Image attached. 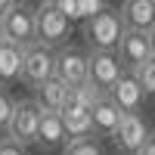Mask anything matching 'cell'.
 Listing matches in <instances>:
<instances>
[{"label": "cell", "instance_id": "obj_1", "mask_svg": "<svg viewBox=\"0 0 155 155\" xmlns=\"http://www.w3.org/2000/svg\"><path fill=\"white\" fill-rule=\"evenodd\" d=\"M68 37H71V19L53 0H41V6L34 9V41L56 50L68 44Z\"/></svg>", "mask_w": 155, "mask_h": 155}, {"label": "cell", "instance_id": "obj_2", "mask_svg": "<svg viewBox=\"0 0 155 155\" xmlns=\"http://www.w3.org/2000/svg\"><path fill=\"white\" fill-rule=\"evenodd\" d=\"M124 31V25L118 19V12L102 6L96 12L84 16V41H87V50H115L118 47V37Z\"/></svg>", "mask_w": 155, "mask_h": 155}, {"label": "cell", "instance_id": "obj_3", "mask_svg": "<svg viewBox=\"0 0 155 155\" xmlns=\"http://www.w3.org/2000/svg\"><path fill=\"white\" fill-rule=\"evenodd\" d=\"M0 25H3V37L16 47H31L34 44V9L16 0L9 9L0 12Z\"/></svg>", "mask_w": 155, "mask_h": 155}, {"label": "cell", "instance_id": "obj_4", "mask_svg": "<svg viewBox=\"0 0 155 155\" xmlns=\"http://www.w3.org/2000/svg\"><path fill=\"white\" fill-rule=\"evenodd\" d=\"M53 56L56 50L47 47V44H31L22 50V65H19V78L28 87H37L41 81H47V78H53Z\"/></svg>", "mask_w": 155, "mask_h": 155}, {"label": "cell", "instance_id": "obj_5", "mask_svg": "<svg viewBox=\"0 0 155 155\" xmlns=\"http://www.w3.org/2000/svg\"><path fill=\"white\" fill-rule=\"evenodd\" d=\"M37 118H41V109L34 106L31 99H12V112L6 121V137H12L22 146H31L37 140Z\"/></svg>", "mask_w": 155, "mask_h": 155}, {"label": "cell", "instance_id": "obj_6", "mask_svg": "<svg viewBox=\"0 0 155 155\" xmlns=\"http://www.w3.org/2000/svg\"><path fill=\"white\" fill-rule=\"evenodd\" d=\"M115 56L124 68H134L146 59H155V41H152V31H134V28H124L118 37V47H115Z\"/></svg>", "mask_w": 155, "mask_h": 155}, {"label": "cell", "instance_id": "obj_7", "mask_svg": "<svg viewBox=\"0 0 155 155\" xmlns=\"http://www.w3.org/2000/svg\"><path fill=\"white\" fill-rule=\"evenodd\" d=\"M53 78H59L65 87L87 81V50L71 47V44L56 47V56H53Z\"/></svg>", "mask_w": 155, "mask_h": 155}, {"label": "cell", "instance_id": "obj_8", "mask_svg": "<svg viewBox=\"0 0 155 155\" xmlns=\"http://www.w3.org/2000/svg\"><path fill=\"white\" fill-rule=\"evenodd\" d=\"M121 71H124V65L118 62L115 50H87V81L96 90L106 93Z\"/></svg>", "mask_w": 155, "mask_h": 155}, {"label": "cell", "instance_id": "obj_9", "mask_svg": "<svg viewBox=\"0 0 155 155\" xmlns=\"http://www.w3.org/2000/svg\"><path fill=\"white\" fill-rule=\"evenodd\" d=\"M146 137H152V130H149V124H146L143 115L140 112H121V121H118V127H115V134H112L118 152L134 155L140 146H143Z\"/></svg>", "mask_w": 155, "mask_h": 155}, {"label": "cell", "instance_id": "obj_10", "mask_svg": "<svg viewBox=\"0 0 155 155\" xmlns=\"http://www.w3.org/2000/svg\"><path fill=\"white\" fill-rule=\"evenodd\" d=\"M106 96L118 106V112H140V106H143V99H146L130 71H121L115 78V84L106 90Z\"/></svg>", "mask_w": 155, "mask_h": 155}, {"label": "cell", "instance_id": "obj_11", "mask_svg": "<svg viewBox=\"0 0 155 155\" xmlns=\"http://www.w3.org/2000/svg\"><path fill=\"white\" fill-rule=\"evenodd\" d=\"M118 19L124 28L152 31L155 28V0H124L118 9Z\"/></svg>", "mask_w": 155, "mask_h": 155}, {"label": "cell", "instance_id": "obj_12", "mask_svg": "<svg viewBox=\"0 0 155 155\" xmlns=\"http://www.w3.org/2000/svg\"><path fill=\"white\" fill-rule=\"evenodd\" d=\"M118 121H121V112L106 93L90 106V130H93V137H112Z\"/></svg>", "mask_w": 155, "mask_h": 155}, {"label": "cell", "instance_id": "obj_13", "mask_svg": "<svg viewBox=\"0 0 155 155\" xmlns=\"http://www.w3.org/2000/svg\"><path fill=\"white\" fill-rule=\"evenodd\" d=\"M34 90V96H31V102L41 112H59L62 109V102H65V84L59 81V78H47V81H41L37 87H31Z\"/></svg>", "mask_w": 155, "mask_h": 155}, {"label": "cell", "instance_id": "obj_14", "mask_svg": "<svg viewBox=\"0 0 155 155\" xmlns=\"http://www.w3.org/2000/svg\"><path fill=\"white\" fill-rule=\"evenodd\" d=\"M41 149H56L65 143V130H62V118L59 112H41L37 118V140H34Z\"/></svg>", "mask_w": 155, "mask_h": 155}, {"label": "cell", "instance_id": "obj_15", "mask_svg": "<svg viewBox=\"0 0 155 155\" xmlns=\"http://www.w3.org/2000/svg\"><path fill=\"white\" fill-rule=\"evenodd\" d=\"M59 118H62V130H65V140L93 137V130H90V112H87V109L62 106V109H59Z\"/></svg>", "mask_w": 155, "mask_h": 155}, {"label": "cell", "instance_id": "obj_16", "mask_svg": "<svg viewBox=\"0 0 155 155\" xmlns=\"http://www.w3.org/2000/svg\"><path fill=\"white\" fill-rule=\"evenodd\" d=\"M19 65H22V47L3 41L0 44V87H9L19 78Z\"/></svg>", "mask_w": 155, "mask_h": 155}, {"label": "cell", "instance_id": "obj_17", "mask_svg": "<svg viewBox=\"0 0 155 155\" xmlns=\"http://www.w3.org/2000/svg\"><path fill=\"white\" fill-rule=\"evenodd\" d=\"M130 74H134V81L140 84L143 96L149 99V96L155 93V59H146V62H140V65H134Z\"/></svg>", "mask_w": 155, "mask_h": 155}, {"label": "cell", "instance_id": "obj_18", "mask_svg": "<svg viewBox=\"0 0 155 155\" xmlns=\"http://www.w3.org/2000/svg\"><path fill=\"white\" fill-rule=\"evenodd\" d=\"M62 155H102V146L96 137H81V140H65Z\"/></svg>", "mask_w": 155, "mask_h": 155}, {"label": "cell", "instance_id": "obj_19", "mask_svg": "<svg viewBox=\"0 0 155 155\" xmlns=\"http://www.w3.org/2000/svg\"><path fill=\"white\" fill-rule=\"evenodd\" d=\"M9 112H12V96H9V90H6V87H0V134L6 130Z\"/></svg>", "mask_w": 155, "mask_h": 155}, {"label": "cell", "instance_id": "obj_20", "mask_svg": "<svg viewBox=\"0 0 155 155\" xmlns=\"http://www.w3.org/2000/svg\"><path fill=\"white\" fill-rule=\"evenodd\" d=\"M0 155H28V152H25V146H22V143H16L12 137L0 134Z\"/></svg>", "mask_w": 155, "mask_h": 155}, {"label": "cell", "instance_id": "obj_21", "mask_svg": "<svg viewBox=\"0 0 155 155\" xmlns=\"http://www.w3.org/2000/svg\"><path fill=\"white\" fill-rule=\"evenodd\" d=\"M102 6H106L102 0H74V12H78V19L90 16V12H96V9H102Z\"/></svg>", "mask_w": 155, "mask_h": 155}, {"label": "cell", "instance_id": "obj_22", "mask_svg": "<svg viewBox=\"0 0 155 155\" xmlns=\"http://www.w3.org/2000/svg\"><path fill=\"white\" fill-rule=\"evenodd\" d=\"M134 155H155V140H152V137H146V140H143V146H140Z\"/></svg>", "mask_w": 155, "mask_h": 155}, {"label": "cell", "instance_id": "obj_23", "mask_svg": "<svg viewBox=\"0 0 155 155\" xmlns=\"http://www.w3.org/2000/svg\"><path fill=\"white\" fill-rule=\"evenodd\" d=\"M12 3H16V0H0V12H3V9H9Z\"/></svg>", "mask_w": 155, "mask_h": 155}, {"label": "cell", "instance_id": "obj_24", "mask_svg": "<svg viewBox=\"0 0 155 155\" xmlns=\"http://www.w3.org/2000/svg\"><path fill=\"white\" fill-rule=\"evenodd\" d=\"M3 41H6V37H3V25H0V44H3Z\"/></svg>", "mask_w": 155, "mask_h": 155}, {"label": "cell", "instance_id": "obj_25", "mask_svg": "<svg viewBox=\"0 0 155 155\" xmlns=\"http://www.w3.org/2000/svg\"><path fill=\"white\" fill-rule=\"evenodd\" d=\"M53 3H56V0H53Z\"/></svg>", "mask_w": 155, "mask_h": 155}]
</instances>
